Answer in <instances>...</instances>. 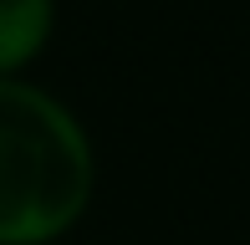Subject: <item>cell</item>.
I'll return each instance as SVG.
<instances>
[{"mask_svg": "<svg viewBox=\"0 0 250 245\" xmlns=\"http://www.w3.org/2000/svg\"><path fill=\"white\" fill-rule=\"evenodd\" d=\"M97 153L82 118L31 77H0V245H56L87 220Z\"/></svg>", "mask_w": 250, "mask_h": 245, "instance_id": "cell-1", "label": "cell"}, {"mask_svg": "<svg viewBox=\"0 0 250 245\" xmlns=\"http://www.w3.org/2000/svg\"><path fill=\"white\" fill-rule=\"evenodd\" d=\"M56 36V0H0V77H26Z\"/></svg>", "mask_w": 250, "mask_h": 245, "instance_id": "cell-2", "label": "cell"}]
</instances>
